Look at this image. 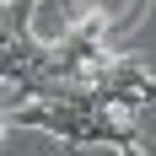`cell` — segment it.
I'll return each instance as SVG.
<instances>
[{"label":"cell","mask_w":156,"mask_h":156,"mask_svg":"<svg viewBox=\"0 0 156 156\" xmlns=\"http://www.w3.org/2000/svg\"><path fill=\"white\" fill-rule=\"evenodd\" d=\"M22 22H27V38L38 48H65L81 32V11L70 0H27L22 5Z\"/></svg>","instance_id":"1"}]
</instances>
